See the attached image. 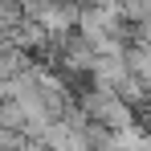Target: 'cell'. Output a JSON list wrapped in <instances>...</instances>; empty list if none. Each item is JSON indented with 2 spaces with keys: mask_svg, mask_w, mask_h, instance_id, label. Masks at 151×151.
Returning <instances> with one entry per match:
<instances>
[{
  "mask_svg": "<svg viewBox=\"0 0 151 151\" xmlns=\"http://www.w3.org/2000/svg\"><path fill=\"white\" fill-rule=\"evenodd\" d=\"M131 74V65H127V53H98L94 57V70H90V86H110V90H119Z\"/></svg>",
  "mask_w": 151,
  "mask_h": 151,
  "instance_id": "obj_1",
  "label": "cell"
},
{
  "mask_svg": "<svg viewBox=\"0 0 151 151\" xmlns=\"http://www.w3.org/2000/svg\"><path fill=\"white\" fill-rule=\"evenodd\" d=\"M0 151H17V147H0Z\"/></svg>",
  "mask_w": 151,
  "mask_h": 151,
  "instance_id": "obj_2",
  "label": "cell"
}]
</instances>
